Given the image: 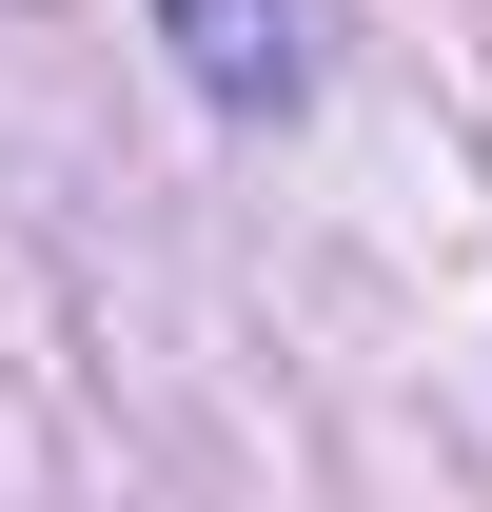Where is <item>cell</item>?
<instances>
[{
  "instance_id": "1",
  "label": "cell",
  "mask_w": 492,
  "mask_h": 512,
  "mask_svg": "<svg viewBox=\"0 0 492 512\" xmlns=\"http://www.w3.org/2000/svg\"><path fill=\"white\" fill-rule=\"evenodd\" d=\"M158 40L217 119H296L315 99V0H158Z\"/></svg>"
}]
</instances>
